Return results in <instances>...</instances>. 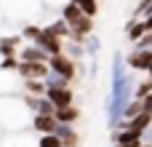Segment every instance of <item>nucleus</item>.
<instances>
[{
    "label": "nucleus",
    "mask_w": 152,
    "mask_h": 147,
    "mask_svg": "<svg viewBox=\"0 0 152 147\" xmlns=\"http://www.w3.org/2000/svg\"><path fill=\"white\" fill-rule=\"evenodd\" d=\"M126 64L134 72H147L152 67V48H131V54L126 56Z\"/></svg>",
    "instance_id": "obj_8"
},
{
    "label": "nucleus",
    "mask_w": 152,
    "mask_h": 147,
    "mask_svg": "<svg viewBox=\"0 0 152 147\" xmlns=\"http://www.w3.org/2000/svg\"><path fill=\"white\" fill-rule=\"evenodd\" d=\"M43 83H45V88H67V86H69V80L61 78V75L53 72V70H48V75L43 78Z\"/></svg>",
    "instance_id": "obj_21"
},
{
    "label": "nucleus",
    "mask_w": 152,
    "mask_h": 147,
    "mask_svg": "<svg viewBox=\"0 0 152 147\" xmlns=\"http://www.w3.org/2000/svg\"><path fill=\"white\" fill-rule=\"evenodd\" d=\"M32 126V110L27 107L21 94L13 96H0V129L5 134L13 131H27Z\"/></svg>",
    "instance_id": "obj_2"
},
{
    "label": "nucleus",
    "mask_w": 152,
    "mask_h": 147,
    "mask_svg": "<svg viewBox=\"0 0 152 147\" xmlns=\"http://www.w3.org/2000/svg\"><path fill=\"white\" fill-rule=\"evenodd\" d=\"M21 75L19 70H3L0 67V96H13V94H21Z\"/></svg>",
    "instance_id": "obj_6"
},
{
    "label": "nucleus",
    "mask_w": 152,
    "mask_h": 147,
    "mask_svg": "<svg viewBox=\"0 0 152 147\" xmlns=\"http://www.w3.org/2000/svg\"><path fill=\"white\" fill-rule=\"evenodd\" d=\"M21 37H24V43H35L37 40V35L43 32V24H21Z\"/></svg>",
    "instance_id": "obj_22"
},
{
    "label": "nucleus",
    "mask_w": 152,
    "mask_h": 147,
    "mask_svg": "<svg viewBox=\"0 0 152 147\" xmlns=\"http://www.w3.org/2000/svg\"><path fill=\"white\" fill-rule=\"evenodd\" d=\"M69 3H75V5H77L86 16H91V19L99 13V3H96V0H69Z\"/></svg>",
    "instance_id": "obj_23"
},
{
    "label": "nucleus",
    "mask_w": 152,
    "mask_h": 147,
    "mask_svg": "<svg viewBox=\"0 0 152 147\" xmlns=\"http://www.w3.org/2000/svg\"><path fill=\"white\" fill-rule=\"evenodd\" d=\"M43 3H45V8H48V11H51V8H56V11H59V8H61L64 3H69V0H43Z\"/></svg>",
    "instance_id": "obj_29"
},
{
    "label": "nucleus",
    "mask_w": 152,
    "mask_h": 147,
    "mask_svg": "<svg viewBox=\"0 0 152 147\" xmlns=\"http://www.w3.org/2000/svg\"><path fill=\"white\" fill-rule=\"evenodd\" d=\"M45 83L43 80H24V86H21V94H27V96H45Z\"/></svg>",
    "instance_id": "obj_19"
},
{
    "label": "nucleus",
    "mask_w": 152,
    "mask_h": 147,
    "mask_svg": "<svg viewBox=\"0 0 152 147\" xmlns=\"http://www.w3.org/2000/svg\"><path fill=\"white\" fill-rule=\"evenodd\" d=\"M144 32H147V27H144V21H142V19H131V21L126 24V37H128L131 43H139Z\"/></svg>",
    "instance_id": "obj_16"
},
{
    "label": "nucleus",
    "mask_w": 152,
    "mask_h": 147,
    "mask_svg": "<svg viewBox=\"0 0 152 147\" xmlns=\"http://www.w3.org/2000/svg\"><path fill=\"white\" fill-rule=\"evenodd\" d=\"M147 13H152V0H142L136 5V19H144Z\"/></svg>",
    "instance_id": "obj_27"
},
{
    "label": "nucleus",
    "mask_w": 152,
    "mask_h": 147,
    "mask_svg": "<svg viewBox=\"0 0 152 147\" xmlns=\"http://www.w3.org/2000/svg\"><path fill=\"white\" fill-rule=\"evenodd\" d=\"M139 112H144L142 99H131V102H128V107H126V115H123V118H126V121H131V118H136Z\"/></svg>",
    "instance_id": "obj_26"
},
{
    "label": "nucleus",
    "mask_w": 152,
    "mask_h": 147,
    "mask_svg": "<svg viewBox=\"0 0 152 147\" xmlns=\"http://www.w3.org/2000/svg\"><path fill=\"white\" fill-rule=\"evenodd\" d=\"M83 48H86V56H91V59H96L99 56V51H102V40L91 32L86 40H83Z\"/></svg>",
    "instance_id": "obj_20"
},
{
    "label": "nucleus",
    "mask_w": 152,
    "mask_h": 147,
    "mask_svg": "<svg viewBox=\"0 0 152 147\" xmlns=\"http://www.w3.org/2000/svg\"><path fill=\"white\" fill-rule=\"evenodd\" d=\"M3 21H5V16H3V8H0V24H3Z\"/></svg>",
    "instance_id": "obj_33"
},
{
    "label": "nucleus",
    "mask_w": 152,
    "mask_h": 147,
    "mask_svg": "<svg viewBox=\"0 0 152 147\" xmlns=\"http://www.w3.org/2000/svg\"><path fill=\"white\" fill-rule=\"evenodd\" d=\"M51 35H56V37H61V40H67V37H72V29H69V24L61 19V16H56V19H51L48 24H43Z\"/></svg>",
    "instance_id": "obj_15"
},
{
    "label": "nucleus",
    "mask_w": 152,
    "mask_h": 147,
    "mask_svg": "<svg viewBox=\"0 0 152 147\" xmlns=\"http://www.w3.org/2000/svg\"><path fill=\"white\" fill-rule=\"evenodd\" d=\"M147 72H150V78H152V67H150V70H147Z\"/></svg>",
    "instance_id": "obj_35"
},
{
    "label": "nucleus",
    "mask_w": 152,
    "mask_h": 147,
    "mask_svg": "<svg viewBox=\"0 0 152 147\" xmlns=\"http://www.w3.org/2000/svg\"><path fill=\"white\" fill-rule=\"evenodd\" d=\"M53 134L61 139L64 147H77V131H75L72 123H56V131Z\"/></svg>",
    "instance_id": "obj_14"
},
{
    "label": "nucleus",
    "mask_w": 152,
    "mask_h": 147,
    "mask_svg": "<svg viewBox=\"0 0 152 147\" xmlns=\"http://www.w3.org/2000/svg\"><path fill=\"white\" fill-rule=\"evenodd\" d=\"M35 46H40L48 56H56V54H61V51H64V40H61V37H56V35H51L45 27H43V32L37 35Z\"/></svg>",
    "instance_id": "obj_9"
},
{
    "label": "nucleus",
    "mask_w": 152,
    "mask_h": 147,
    "mask_svg": "<svg viewBox=\"0 0 152 147\" xmlns=\"http://www.w3.org/2000/svg\"><path fill=\"white\" fill-rule=\"evenodd\" d=\"M142 107H144V112H150V115H152V94L142 99Z\"/></svg>",
    "instance_id": "obj_30"
},
{
    "label": "nucleus",
    "mask_w": 152,
    "mask_h": 147,
    "mask_svg": "<svg viewBox=\"0 0 152 147\" xmlns=\"http://www.w3.org/2000/svg\"><path fill=\"white\" fill-rule=\"evenodd\" d=\"M134 75L128 72V64H126V56L120 51H115L112 56V83H110V96H107V104H104V112H107V129L115 131L118 123L123 121L126 115V107L128 102L134 99Z\"/></svg>",
    "instance_id": "obj_1"
},
{
    "label": "nucleus",
    "mask_w": 152,
    "mask_h": 147,
    "mask_svg": "<svg viewBox=\"0 0 152 147\" xmlns=\"http://www.w3.org/2000/svg\"><path fill=\"white\" fill-rule=\"evenodd\" d=\"M142 142H144V145H152V123H150V129L142 134Z\"/></svg>",
    "instance_id": "obj_31"
},
{
    "label": "nucleus",
    "mask_w": 152,
    "mask_h": 147,
    "mask_svg": "<svg viewBox=\"0 0 152 147\" xmlns=\"http://www.w3.org/2000/svg\"><path fill=\"white\" fill-rule=\"evenodd\" d=\"M19 75H21V80H43L48 75V64L45 62H21Z\"/></svg>",
    "instance_id": "obj_10"
},
{
    "label": "nucleus",
    "mask_w": 152,
    "mask_h": 147,
    "mask_svg": "<svg viewBox=\"0 0 152 147\" xmlns=\"http://www.w3.org/2000/svg\"><path fill=\"white\" fill-rule=\"evenodd\" d=\"M59 16L69 24V29H72V37H75V40H86V37L94 32V19H91V16H86L75 3H64V5L59 8Z\"/></svg>",
    "instance_id": "obj_4"
},
{
    "label": "nucleus",
    "mask_w": 152,
    "mask_h": 147,
    "mask_svg": "<svg viewBox=\"0 0 152 147\" xmlns=\"http://www.w3.org/2000/svg\"><path fill=\"white\" fill-rule=\"evenodd\" d=\"M150 94H152V78H150V80L136 83V88H134V99H144V96H150Z\"/></svg>",
    "instance_id": "obj_25"
},
{
    "label": "nucleus",
    "mask_w": 152,
    "mask_h": 147,
    "mask_svg": "<svg viewBox=\"0 0 152 147\" xmlns=\"http://www.w3.org/2000/svg\"><path fill=\"white\" fill-rule=\"evenodd\" d=\"M64 54H67L69 59L80 62V59L86 56V48H83V40H75V37H67V40H64Z\"/></svg>",
    "instance_id": "obj_17"
},
{
    "label": "nucleus",
    "mask_w": 152,
    "mask_h": 147,
    "mask_svg": "<svg viewBox=\"0 0 152 147\" xmlns=\"http://www.w3.org/2000/svg\"><path fill=\"white\" fill-rule=\"evenodd\" d=\"M37 147H64V145H61V139L56 134H40L37 137Z\"/></svg>",
    "instance_id": "obj_24"
},
{
    "label": "nucleus",
    "mask_w": 152,
    "mask_h": 147,
    "mask_svg": "<svg viewBox=\"0 0 152 147\" xmlns=\"http://www.w3.org/2000/svg\"><path fill=\"white\" fill-rule=\"evenodd\" d=\"M0 147H37V134L32 129L27 131H13V134H3Z\"/></svg>",
    "instance_id": "obj_7"
},
{
    "label": "nucleus",
    "mask_w": 152,
    "mask_h": 147,
    "mask_svg": "<svg viewBox=\"0 0 152 147\" xmlns=\"http://www.w3.org/2000/svg\"><path fill=\"white\" fill-rule=\"evenodd\" d=\"M142 21H144V27H147V29H152V13H147V16L142 19Z\"/></svg>",
    "instance_id": "obj_32"
},
{
    "label": "nucleus",
    "mask_w": 152,
    "mask_h": 147,
    "mask_svg": "<svg viewBox=\"0 0 152 147\" xmlns=\"http://www.w3.org/2000/svg\"><path fill=\"white\" fill-rule=\"evenodd\" d=\"M3 16L11 24H40L45 16V3L43 0H0Z\"/></svg>",
    "instance_id": "obj_3"
},
{
    "label": "nucleus",
    "mask_w": 152,
    "mask_h": 147,
    "mask_svg": "<svg viewBox=\"0 0 152 147\" xmlns=\"http://www.w3.org/2000/svg\"><path fill=\"white\" fill-rule=\"evenodd\" d=\"M134 48H152V29H147V32L142 35L139 43H134Z\"/></svg>",
    "instance_id": "obj_28"
},
{
    "label": "nucleus",
    "mask_w": 152,
    "mask_h": 147,
    "mask_svg": "<svg viewBox=\"0 0 152 147\" xmlns=\"http://www.w3.org/2000/svg\"><path fill=\"white\" fill-rule=\"evenodd\" d=\"M45 96L53 102V107L59 110V107H69L72 102H75V94H72V88L67 86V88H48L45 91Z\"/></svg>",
    "instance_id": "obj_12"
},
{
    "label": "nucleus",
    "mask_w": 152,
    "mask_h": 147,
    "mask_svg": "<svg viewBox=\"0 0 152 147\" xmlns=\"http://www.w3.org/2000/svg\"><path fill=\"white\" fill-rule=\"evenodd\" d=\"M48 70L59 72L61 78H67V80L72 83V78L80 72V64H77L75 59H69V56L61 51V54H56V56H51V59H48Z\"/></svg>",
    "instance_id": "obj_5"
},
{
    "label": "nucleus",
    "mask_w": 152,
    "mask_h": 147,
    "mask_svg": "<svg viewBox=\"0 0 152 147\" xmlns=\"http://www.w3.org/2000/svg\"><path fill=\"white\" fill-rule=\"evenodd\" d=\"M56 123H59L56 115H32V126H29V129H32L37 137H40V134H53V131H56Z\"/></svg>",
    "instance_id": "obj_13"
},
{
    "label": "nucleus",
    "mask_w": 152,
    "mask_h": 147,
    "mask_svg": "<svg viewBox=\"0 0 152 147\" xmlns=\"http://www.w3.org/2000/svg\"><path fill=\"white\" fill-rule=\"evenodd\" d=\"M0 64H3V54H0Z\"/></svg>",
    "instance_id": "obj_36"
},
{
    "label": "nucleus",
    "mask_w": 152,
    "mask_h": 147,
    "mask_svg": "<svg viewBox=\"0 0 152 147\" xmlns=\"http://www.w3.org/2000/svg\"><path fill=\"white\" fill-rule=\"evenodd\" d=\"M16 56H19V62H45L48 64V54L40 48V46H35V43H21V48L16 51Z\"/></svg>",
    "instance_id": "obj_11"
},
{
    "label": "nucleus",
    "mask_w": 152,
    "mask_h": 147,
    "mask_svg": "<svg viewBox=\"0 0 152 147\" xmlns=\"http://www.w3.org/2000/svg\"><path fill=\"white\" fill-rule=\"evenodd\" d=\"M3 134H5V131H3V129H0V139H3Z\"/></svg>",
    "instance_id": "obj_34"
},
{
    "label": "nucleus",
    "mask_w": 152,
    "mask_h": 147,
    "mask_svg": "<svg viewBox=\"0 0 152 147\" xmlns=\"http://www.w3.org/2000/svg\"><path fill=\"white\" fill-rule=\"evenodd\" d=\"M53 115H56V121H59V123H75V121L80 118V110H77L75 104H69V107H59Z\"/></svg>",
    "instance_id": "obj_18"
}]
</instances>
